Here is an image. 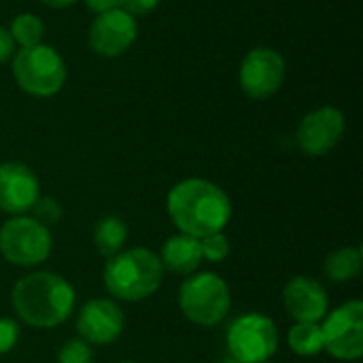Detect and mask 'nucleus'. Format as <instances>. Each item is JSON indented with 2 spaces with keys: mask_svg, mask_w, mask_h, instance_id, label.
Segmentation results:
<instances>
[{
  "mask_svg": "<svg viewBox=\"0 0 363 363\" xmlns=\"http://www.w3.org/2000/svg\"><path fill=\"white\" fill-rule=\"evenodd\" d=\"M323 351L338 362H357L363 355V302L349 300L330 311L321 323Z\"/></svg>",
  "mask_w": 363,
  "mask_h": 363,
  "instance_id": "nucleus-8",
  "label": "nucleus"
},
{
  "mask_svg": "<svg viewBox=\"0 0 363 363\" xmlns=\"http://www.w3.org/2000/svg\"><path fill=\"white\" fill-rule=\"evenodd\" d=\"M164 281L160 255L147 247H132L106 259L102 283L115 302H143L151 298Z\"/></svg>",
  "mask_w": 363,
  "mask_h": 363,
  "instance_id": "nucleus-3",
  "label": "nucleus"
},
{
  "mask_svg": "<svg viewBox=\"0 0 363 363\" xmlns=\"http://www.w3.org/2000/svg\"><path fill=\"white\" fill-rule=\"evenodd\" d=\"M362 266L363 253L359 247H340L325 257L323 272L332 283L345 285V283H351L359 277Z\"/></svg>",
  "mask_w": 363,
  "mask_h": 363,
  "instance_id": "nucleus-16",
  "label": "nucleus"
},
{
  "mask_svg": "<svg viewBox=\"0 0 363 363\" xmlns=\"http://www.w3.org/2000/svg\"><path fill=\"white\" fill-rule=\"evenodd\" d=\"M74 287L55 272L34 270L21 277L11 291V304L19 321L36 330H53L74 313Z\"/></svg>",
  "mask_w": 363,
  "mask_h": 363,
  "instance_id": "nucleus-2",
  "label": "nucleus"
},
{
  "mask_svg": "<svg viewBox=\"0 0 363 363\" xmlns=\"http://www.w3.org/2000/svg\"><path fill=\"white\" fill-rule=\"evenodd\" d=\"M57 363H94V347L81 338H68L57 351Z\"/></svg>",
  "mask_w": 363,
  "mask_h": 363,
  "instance_id": "nucleus-21",
  "label": "nucleus"
},
{
  "mask_svg": "<svg viewBox=\"0 0 363 363\" xmlns=\"http://www.w3.org/2000/svg\"><path fill=\"white\" fill-rule=\"evenodd\" d=\"M223 363H240V362H234V359H230V362H223Z\"/></svg>",
  "mask_w": 363,
  "mask_h": 363,
  "instance_id": "nucleus-28",
  "label": "nucleus"
},
{
  "mask_svg": "<svg viewBox=\"0 0 363 363\" xmlns=\"http://www.w3.org/2000/svg\"><path fill=\"white\" fill-rule=\"evenodd\" d=\"M136 36V17H132L123 9H115L96 15L87 30V45L94 53L102 57H117L134 45Z\"/></svg>",
  "mask_w": 363,
  "mask_h": 363,
  "instance_id": "nucleus-12",
  "label": "nucleus"
},
{
  "mask_svg": "<svg viewBox=\"0 0 363 363\" xmlns=\"http://www.w3.org/2000/svg\"><path fill=\"white\" fill-rule=\"evenodd\" d=\"M87 9L94 11L96 15L100 13H106V11H115V9H121L123 0H85Z\"/></svg>",
  "mask_w": 363,
  "mask_h": 363,
  "instance_id": "nucleus-26",
  "label": "nucleus"
},
{
  "mask_svg": "<svg viewBox=\"0 0 363 363\" xmlns=\"http://www.w3.org/2000/svg\"><path fill=\"white\" fill-rule=\"evenodd\" d=\"M157 4H160V0H123L121 9H123L125 13H130L132 17H136V15H147V13H151Z\"/></svg>",
  "mask_w": 363,
  "mask_h": 363,
  "instance_id": "nucleus-24",
  "label": "nucleus"
},
{
  "mask_svg": "<svg viewBox=\"0 0 363 363\" xmlns=\"http://www.w3.org/2000/svg\"><path fill=\"white\" fill-rule=\"evenodd\" d=\"M13 77L19 89L26 94L36 98H51L66 83V64L51 45L38 43L15 51Z\"/></svg>",
  "mask_w": 363,
  "mask_h": 363,
  "instance_id": "nucleus-5",
  "label": "nucleus"
},
{
  "mask_svg": "<svg viewBox=\"0 0 363 363\" xmlns=\"http://www.w3.org/2000/svg\"><path fill=\"white\" fill-rule=\"evenodd\" d=\"M15 45L21 47H32L43 43V34H45V23L40 21V17H36L34 13H19L11 28H9Z\"/></svg>",
  "mask_w": 363,
  "mask_h": 363,
  "instance_id": "nucleus-19",
  "label": "nucleus"
},
{
  "mask_svg": "<svg viewBox=\"0 0 363 363\" xmlns=\"http://www.w3.org/2000/svg\"><path fill=\"white\" fill-rule=\"evenodd\" d=\"M15 47L17 45H15L11 32L4 26H0V64H4L6 60H11L15 55V51H17Z\"/></svg>",
  "mask_w": 363,
  "mask_h": 363,
  "instance_id": "nucleus-25",
  "label": "nucleus"
},
{
  "mask_svg": "<svg viewBox=\"0 0 363 363\" xmlns=\"http://www.w3.org/2000/svg\"><path fill=\"white\" fill-rule=\"evenodd\" d=\"M200 247H202V259L211 264H221L230 255V238L225 236V232H215L200 238Z\"/></svg>",
  "mask_w": 363,
  "mask_h": 363,
  "instance_id": "nucleus-20",
  "label": "nucleus"
},
{
  "mask_svg": "<svg viewBox=\"0 0 363 363\" xmlns=\"http://www.w3.org/2000/svg\"><path fill=\"white\" fill-rule=\"evenodd\" d=\"M28 215H32L36 221H40L43 225H47V228H51L53 223H57L60 219H62V206L53 200V198H49V196H40L36 202H34V206H32V211L28 213Z\"/></svg>",
  "mask_w": 363,
  "mask_h": 363,
  "instance_id": "nucleus-22",
  "label": "nucleus"
},
{
  "mask_svg": "<svg viewBox=\"0 0 363 363\" xmlns=\"http://www.w3.org/2000/svg\"><path fill=\"white\" fill-rule=\"evenodd\" d=\"M179 308L189 323L215 328L232 308L230 287L217 272H194L181 283Z\"/></svg>",
  "mask_w": 363,
  "mask_h": 363,
  "instance_id": "nucleus-4",
  "label": "nucleus"
},
{
  "mask_svg": "<svg viewBox=\"0 0 363 363\" xmlns=\"http://www.w3.org/2000/svg\"><path fill=\"white\" fill-rule=\"evenodd\" d=\"M160 262L162 268L179 274V277H189L194 272H198V268L202 266V247H200V238H194L189 234L177 232L172 234L160 251Z\"/></svg>",
  "mask_w": 363,
  "mask_h": 363,
  "instance_id": "nucleus-15",
  "label": "nucleus"
},
{
  "mask_svg": "<svg viewBox=\"0 0 363 363\" xmlns=\"http://www.w3.org/2000/svg\"><path fill=\"white\" fill-rule=\"evenodd\" d=\"M119 363H136V362H119Z\"/></svg>",
  "mask_w": 363,
  "mask_h": 363,
  "instance_id": "nucleus-29",
  "label": "nucleus"
},
{
  "mask_svg": "<svg viewBox=\"0 0 363 363\" xmlns=\"http://www.w3.org/2000/svg\"><path fill=\"white\" fill-rule=\"evenodd\" d=\"M38 198L40 183L30 166L21 162L0 164V211L4 215H28Z\"/></svg>",
  "mask_w": 363,
  "mask_h": 363,
  "instance_id": "nucleus-13",
  "label": "nucleus"
},
{
  "mask_svg": "<svg viewBox=\"0 0 363 363\" xmlns=\"http://www.w3.org/2000/svg\"><path fill=\"white\" fill-rule=\"evenodd\" d=\"M53 249V236L47 225L32 215L9 217L0 225V255L17 268H36L45 264Z\"/></svg>",
  "mask_w": 363,
  "mask_h": 363,
  "instance_id": "nucleus-6",
  "label": "nucleus"
},
{
  "mask_svg": "<svg viewBox=\"0 0 363 363\" xmlns=\"http://www.w3.org/2000/svg\"><path fill=\"white\" fill-rule=\"evenodd\" d=\"M125 315L113 298H94L85 302L77 315L79 338L91 347H106L121 338Z\"/></svg>",
  "mask_w": 363,
  "mask_h": 363,
  "instance_id": "nucleus-10",
  "label": "nucleus"
},
{
  "mask_svg": "<svg viewBox=\"0 0 363 363\" xmlns=\"http://www.w3.org/2000/svg\"><path fill=\"white\" fill-rule=\"evenodd\" d=\"M225 347L234 362L266 363L279 351V330L262 313L236 317L225 332Z\"/></svg>",
  "mask_w": 363,
  "mask_h": 363,
  "instance_id": "nucleus-7",
  "label": "nucleus"
},
{
  "mask_svg": "<svg viewBox=\"0 0 363 363\" xmlns=\"http://www.w3.org/2000/svg\"><path fill=\"white\" fill-rule=\"evenodd\" d=\"M283 306L296 323H321L330 313V296L319 281L300 274L285 285Z\"/></svg>",
  "mask_w": 363,
  "mask_h": 363,
  "instance_id": "nucleus-14",
  "label": "nucleus"
},
{
  "mask_svg": "<svg viewBox=\"0 0 363 363\" xmlns=\"http://www.w3.org/2000/svg\"><path fill=\"white\" fill-rule=\"evenodd\" d=\"M19 323L9 317H0V355L11 353L19 342Z\"/></svg>",
  "mask_w": 363,
  "mask_h": 363,
  "instance_id": "nucleus-23",
  "label": "nucleus"
},
{
  "mask_svg": "<svg viewBox=\"0 0 363 363\" xmlns=\"http://www.w3.org/2000/svg\"><path fill=\"white\" fill-rule=\"evenodd\" d=\"M287 345L300 357H317L323 353L321 323H294L287 332Z\"/></svg>",
  "mask_w": 363,
  "mask_h": 363,
  "instance_id": "nucleus-18",
  "label": "nucleus"
},
{
  "mask_svg": "<svg viewBox=\"0 0 363 363\" xmlns=\"http://www.w3.org/2000/svg\"><path fill=\"white\" fill-rule=\"evenodd\" d=\"M345 115L336 106H321L304 115V119L298 125L296 140L302 153L311 157L328 155L338 147V143L345 136Z\"/></svg>",
  "mask_w": 363,
  "mask_h": 363,
  "instance_id": "nucleus-11",
  "label": "nucleus"
},
{
  "mask_svg": "<svg viewBox=\"0 0 363 363\" xmlns=\"http://www.w3.org/2000/svg\"><path fill=\"white\" fill-rule=\"evenodd\" d=\"M40 2L47 4V6H51V9H66V6L74 4L77 0H40Z\"/></svg>",
  "mask_w": 363,
  "mask_h": 363,
  "instance_id": "nucleus-27",
  "label": "nucleus"
},
{
  "mask_svg": "<svg viewBox=\"0 0 363 363\" xmlns=\"http://www.w3.org/2000/svg\"><path fill=\"white\" fill-rule=\"evenodd\" d=\"M166 211L179 232L204 238L228 228L232 219V200L213 181L189 177L168 191Z\"/></svg>",
  "mask_w": 363,
  "mask_h": 363,
  "instance_id": "nucleus-1",
  "label": "nucleus"
},
{
  "mask_svg": "<svg viewBox=\"0 0 363 363\" xmlns=\"http://www.w3.org/2000/svg\"><path fill=\"white\" fill-rule=\"evenodd\" d=\"M128 236H130L128 223L115 215L102 217L94 228V245H96L98 253L104 255L106 259L113 257L115 253L123 251Z\"/></svg>",
  "mask_w": 363,
  "mask_h": 363,
  "instance_id": "nucleus-17",
  "label": "nucleus"
},
{
  "mask_svg": "<svg viewBox=\"0 0 363 363\" xmlns=\"http://www.w3.org/2000/svg\"><path fill=\"white\" fill-rule=\"evenodd\" d=\"M285 72H287L285 60L277 49L255 47L240 62L238 83L249 98L268 100L281 89L285 81Z\"/></svg>",
  "mask_w": 363,
  "mask_h": 363,
  "instance_id": "nucleus-9",
  "label": "nucleus"
}]
</instances>
